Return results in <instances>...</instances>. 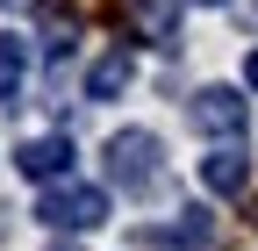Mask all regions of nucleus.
<instances>
[{
    "label": "nucleus",
    "mask_w": 258,
    "mask_h": 251,
    "mask_svg": "<svg viewBox=\"0 0 258 251\" xmlns=\"http://www.w3.org/2000/svg\"><path fill=\"white\" fill-rule=\"evenodd\" d=\"M165 179V144L151 130H115L108 137V186L122 194H151V186Z\"/></svg>",
    "instance_id": "obj_1"
},
{
    "label": "nucleus",
    "mask_w": 258,
    "mask_h": 251,
    "mask_svg": "<svg viewBox=\"0 0 258 251\" xmlns=\"http://www.w3.org/2000/svg\"><path fill=\"white\" fill-rule=\"evenodd\" d=\"M36 223H50V230H101L108 223V194L86 186V179H57V186H43Z\"/></svg>",
    "instance_id": "obj_2"
},
{
    "label": "nucleus",
    "mask_w": 258,
    "mask_h": 251,
    "mask_svg": "<svg viewBox=\"0 0 258 251\" xmlns=\"http://www.w3.org/2000/svg\"><path fill=\"white\" fill-rule=\"evenodd\" d=\"M186 122L201 137H222V144H244V101H237V86H201L186 101Z\"/></svg>",
    "instance_id": "obj_3"
},
{
    "label": "nucleus",
    "mask_w": 258,
    "mask_h": 251,
    "mask_svg": "<svg viewBox=\"0 0 258 251\" xmlns=\"http://www.w3.org/2000/svg\"><path fill=\"white\" fill-rule=\"evenodd\" d=\"M179 15H186V0H129V22L151 50H179Z\"/></svg>",
    "instance_id": "obj_4"
},
{
    "label": "nucleus",
    "mask_w": 258,
    "mask_h": 251,
    "mask_svg": "<svg viewBox=\"0 0 258 251\" xmlns=\"http://www.w3.org/2000/svg\"><path fill=\"white\" fill-rule=\"evenodd\" d=\"M15 165H22L29 179H43V186L72 179V137H29V144L15 151Z\"/></svg>",
    "instance_id": "obj_5"
},
{
    "label": "nucleus",
    "mask_w": 258,
    "mask_h": 251,
    "mask_svg": "<svg viewBox=\"0 0 258 251\" xmlns=\"http://www.w3.org/2000/svg\"><path fill=\"white\" fill-rule=\"evenodd\" d=\"M201 186L222 201H237L244 186H251V158H244V144H215L208 158H201Z\"/></svg>",
    "instance_id": "obj_6"
},
{
    "label": "nucleus",
    "mask_w": 258,
    "mask_h": 251,
    "mask_svg": "<svg viewBox=\"0 0 258 251\" xmlns=\"http://www.w3.org/2000/svg\"><path fill=\"white\" fill-rule=\"evenodd\" d=\"M29 86V36H15V29H0V108H15Z\"/></svg>",
    "instance_id": "obj_7"
},
{
    "label": "nucleus",
    "mask_w": 258,
    "mask_h": 251,
    "mask_svg": "<svg viewBox=\"0 0 258 251\" xmlns=\"http://www.w3.org/2000/svg\"><path fill=\"white\" fill-rule=\"evenodd\" d=\"M137 86V65H129V50H108L101 65L86 72V101H115V93Z\"/></svg>",
    "instance_id": "obj_8"
},
{
    "label": "nucleus",
    "mask_w": 258,
    "mask_h": 251,
    "mask_svg": "<svg viewBox=\"0 0 258 251\" xmlns=\"http://www.w3.org/2000/svg\"><path fill=\"white\" fill-rule=\"evenodd\" d=\"M179 215H186V223H172V230H165V244H172V251L208 244V230H215V223H208V208H179Z\"/></svg>",
    "instance_id": "obj_9"
},
{
    "label": "nucleus",
    "mask_w": 258,
    "mask_h": 251,
    "mask_svg": "<svg viewBox=\"0 0 258 251\" xmlns=\"http://www.w3.org/2000/svg\"><path fill=\"white\" fill-rule=\"evenodd\" d=\"M244 86H251V93H258V50H251V65H244Z\"/></svg>",
    "instance_id": "obj_10"
},
{
    "label": "nucleus",
    "mask_w": 258,
    "mask_h": 251,
    "mask_svg": "<svg viewBox=\"0 0 258 251\" xmlns=\"http://www.w3.org/2000/svg\"><path fill=\"white\" fill-rule=\"evenodd\" d=\"M0 8H29V0H0Z\"/></svg>",
    "instance_id": "obj_11"
},
{
    "label": "nucleus",
    "mask_w": 258,
    "mask_h": 251,
    "mask_svg": "<svg viewBox=\"0 0 258 251\" xmlns=\"http://www.w3.org/2000/svg\"><path fill=\"white\" fill-rule=\"evenodd\" d=\"M194 8H222V0H194Z\"/></svg>",
    "instance_id": "obj_12"
}]
</instances>
